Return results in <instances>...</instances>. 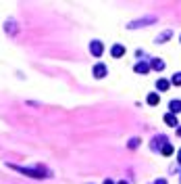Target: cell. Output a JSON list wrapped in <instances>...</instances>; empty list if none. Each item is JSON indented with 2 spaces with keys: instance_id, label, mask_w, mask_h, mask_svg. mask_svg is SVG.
<instances>
[{
  "instance_id": "cell-1",
  "label": "cell",
  "mask_w": 181,
  "mask_h": 184,
  "mask_svg": "<svg viewBox=\"0 0 181 184\" xmlns=\"http://www.w3.org/2000/svg\"><path fill=\"white\" fill-rule=\"evenodd\" d=\"M17 170L23 172V174H27V176H34V178H44L46 176L44 170H29V167H17Z\"/></svg>"
},
{
  "instance_id": "cell-2",
  "label": "cell",
  "mask_w": 181,
  "mask_h": 184,
  "mask_svg": "<svg viewBox=\"0 0 181 184\" xmlns=\"http://www.w3.org/2000/svg\"><path fill=\"white\" fill-rule=\"evenodd\" d=\"M92 73H94V78H104L106 75V67H104V63H98L94 69H92Z\"/></svg>"
},
{
  "instance_id": "cell-3",
  "label": "cell",
  "mask_w": 181,
  "mask_h": 184,
  "mask_svg": "<svg viewBox=\"0 0 181 184\" xmlns=\"http://www.w3.org/2000/svg\"><path fill=\"white\" fill-rule=\"evenodd\" d=\"M90 50H92V55H96V57H100V55H102V42H98V40H94V42L90 44Z\"/></svg>"
},
{
  "instance_id": "cell-4",
  "label": "cell",
  "mask_w": 181,
  "mask_h": 184,
  "mask_svg": "<svg viewBox=\"0 0 181 184\" xmlns=\"http://www.w3.org/2000/svg\"><path fill=\"white\" fill-rule=\"evenodd\" d=\"M111 55L112 57H123V55H125V48H123V46H121V44H115V46H112L111 48Z\"/></svg>"
},
{
  "instance_id": "cell-5",
  "label": "cell",
  "mask_w": 181,
  "mask_h": 184,
  "mask_svg": "<svg viewBox=\"0 0 181 184\" xmlns=\"http://www.w3.org/2000/svg\"><path fill=\"white\" fill-rule=\"evenodd\" d=\"M135 71H138V73H148L150 67H148L146 63H138V65H135Z\"/></svg>"
},
{
  "instance_id": "cell-6",
  "label": "cell",
  "mask_w": 181,
  "mask_h": 184,
  "mask_svg": "<svg viewBox=\"0 0 181 184\" xmlns=\"http://www.w3.org/2000/svg\"><path fill=\"white\" fill-rule=\"evenodd\" d=\"M154 19H139V21L135 23H129V27H138V25H146V23H152Z\"/></svg>"
},
{
  "instance_id": "cell-7",
  "label": "cell",
  "mask_w": 181,
  "mask_h": 184,
  "mask_svg": "<svg viewBox=\"0 0 181 184\" xmlns=\"http://www.w3.org/2000/svg\"><path fill=\"white\" fill-rule=\"evenodd\" d=\"M156 88L165 92V90H167V88H169V82H167V80H158V82H156Z\"/></svg>"
},
{
  "instance_id": "cell-8",
  "label": "cell",
  "mask_w": 181,
  "mask_h": 184,
  "mask_svg": "<svg viewBox=\"0 0 181 184\" xmlns=\"http://www.w3.org/2000/svg\"><path fill=\"white\" fill-rule=\"evenodd\" d=\"M165 121H167L169 126H177V117H175V115H173V113H169V115H167V117H165Z\"/></svg>"
},
{
  "instance_id": "cell-9",
  "label": "cell",
  "mask_w": 181,
  "mask_h": 184,
  "mask_svg": "<svg viewBox=\"0 0 181 184\" xmlns=\"http://www.w3.org/2000/svg\"><path fill=\"white\" fill-rule=\"evenodd\" d=\"M148 103H150V105H158V94H148Z\"/></svg>"
},
{
  "instance_id": "cell-10",
  "label": "cell",
  "mask_w": 181,
  "mask_h": 184,
  "mask_svg": "<svg viewBox=\"0 0 181 184\" xmlns=\"http://www.w3.org/2000/svg\"><path fill=\"white\" fill-rule=\"evenodd\" d=\"M171 111H181V100H173L171 103Z\"/></svg>"
},
{
  "instance_id": "cell-11",
  "label": "cell",
  "mask_w": 181,
  "mask_h": 184,
  "mask_svg": "<svg viewBox=\"0 0 181 184\" xmlns=\"http://www.w3.org/2000/svg\"><path fill=\"white\" fill-rule=\"evenodd\" d=\"M171 153H173V147H171V144H165V147H162V155H171Z\"/></svg>"
},
{
  "instance_id": "cell-12",
  "label": "cell",
  "mask_w": 181,
  "mask_h": 184,
  "mask_svg": "<svg viewBox=\"0 0 181 184\" xmlns=\"http://www.w3.org/2000/svg\"><path fill=\"white\" fill-rule=\"evenodd\" d=\"M173 84L175 86H181V73H175V75H173Z\"/></svg>"
},
{
  "instance_id": "cell-13",
  "label": "cell",
  "mask_w": 181,
  "mask_h": 184,
  "mask_svg": "<svg viewBox=\"0 0 181 184\" xmlns=\"http://www.w3.org/2000/svg\"><path fill=\"white\" fill-rule=\"evenodd\" d=\"M162 67H165V63H162V61H158V59H156V61H154V69H162Z\"/></svg>"
},
{
  "instance_id": "cell-14",
  "label": "cell",
  "mask_w": 181,
  "mask_h": 184,
  "mask_svg": "<svg viewBox=\"0 0 181 184\" xmlns=\"http://www.w3.org/2000/svg\"><path fill=\"white\" fill-rule=\"evenodd\" d=\"M138 144H139V140H138V138H133V140L129 142V147H131V149H133V147H138Z\"/></svg>"
},
{
  "instance_id": "cell-15",
  "label": "cell",
  "mask_w": 181,
  "mask_h": 184,
  "mask_svg": "<svg viewBox=\"0 0 181 184\" xmlns=\"http://www.w3.org/2000/svg\"><path fill=\"white\" fill-rule=\"evenodd\" d=\"M104 184H115V182H112V180H106V182Z\"/></svg>"
},
{
  "instance_id": "cell-16",
  "label": "cell",
  "mask_w": 181,
  "mask_h": 184,
  "mask_svg": "<svg viewBox=\"0 0 181 184\" xmlns=\"http://www.w3.org/2000/svg\"><path fill=\"white\" fill-rule=\"evenodd\" d=\"M158 184H167V182H165V180H158Z\"/></svg>"
},
{
  "instance_id": "cell-17",
  "label": "cell",
  "mask_w": 181,
  "mask_h": 184,
  "mask_svg": "<svg viewBox=\"0 0 181 184\" xmlns=\"http://www.w3.org/2000/svg\"><path fill=\"white\" fill-rule=\"evenodd\" d=\"M179 161H181V151H179Z\"/></svg>"
},
{
  "instance_id": "cell-18",
  "label": "cell",
  "mask_w": 181,
  "mask_h": 184,
  "mask_svg": "<svg viewBox=\"0 0 181 184\" xmlns=\"http://www.w3.org/2000/svg\"><path fill=\"white\" fill-rule=\"evenodd\" d=\"M119 184H127V182H119Z\"/></svg>"
},
{
  "instance_id": "cell-19",
  "label": "cell",
  "mask_w": 181,
  "mask_h": 184,
  "mask_svg": "<svg viewBox=\"0 0 181 184\" xmlns=\"http://www.w3.org/2000/svg\"><path fill=\"white\" fill-rule=\"evenodd\" d=\"M179 134H181V128H179Z\"/></svg>"
}]
</instances>
